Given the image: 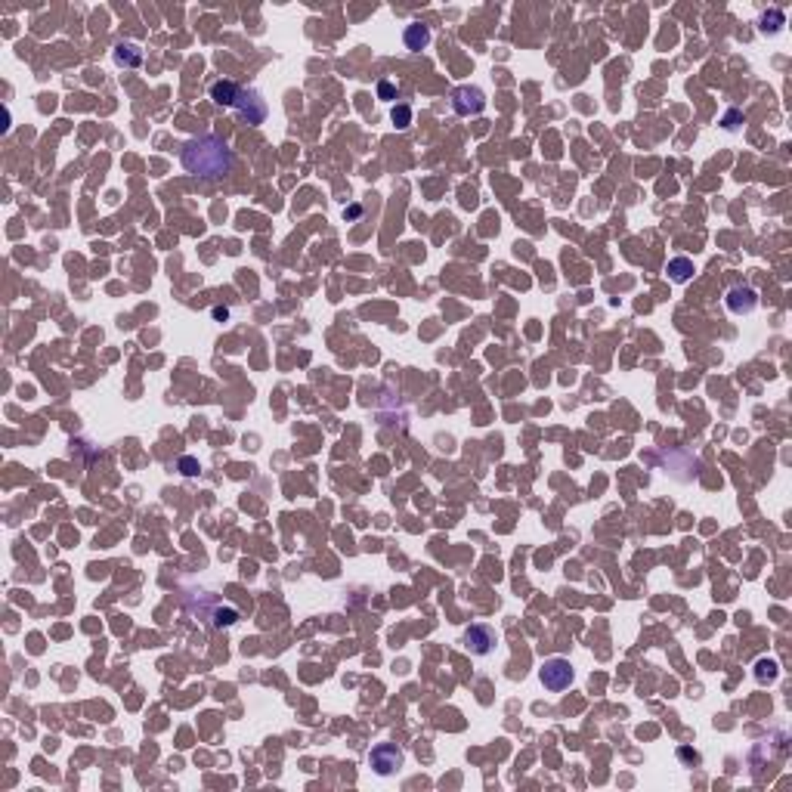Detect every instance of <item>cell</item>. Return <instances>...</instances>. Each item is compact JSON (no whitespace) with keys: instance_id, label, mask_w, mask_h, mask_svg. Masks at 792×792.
Here are the masks:
<instances>
[{"instance_id":"cell-2","label":"cell","mask_w":792,"mask_h":792,"mask_svg":"<svg viewBox=\"0 0 792 792\" xmlns=\"http://www.w3.org/2000/svg\"><path fill=\"white\" fill-rule=\"evenodd\" d=\"M539 678H542L545 690H567L569 684H573L576 672L573 666H569V659H561V656H554V659H545L542 662V672H539Z\"/></svg>"},{"instance_id":"cell-11","label":"cell","mask_w":792,"mask_h":792,"mask_svg":"<svg viewBox=\"0 0 792 792\" xmlns=\"http://www.w3.org/2000/svg\"><path fill=\"white\" fill-rule=\"evenodd\" d=\"M668 275H672V282H687L693 275V260H687V257H675V260H668Z\"/></svg>"},{"instance_id":"cell-6","label":"cell","mask_w":792,"mask_h":792,"mask_svg":"<svg viewBox=\"0 0 792 792\" xmlns=\"http://www.w3.org/2000/svg\"><path fill=\"white\" fill-rule=\"evenodd\" d=\"M495 644H499V635H495V629H489V625H471V629L464 631V647H468L474 656H489L495 650Z\"/></svg>"},{"instance_id":"cell-12","label":"cell","mask_w":792,"mask_h":792,"mask_svg":"<svg viewBox=\"0 0 792 792\" xmlns=\"http://www.w3.org/2000/svg\"><path fill=\"white\" fill-rule=\"evenodd\" d=\"M236 622H238V610H232V607H217V610H214V625H217V629L236 625Z\"/></svg>"},{"instance_id":"cell-15","label":"cell","mask_w":792,"mask_h":792,"mask_svg":"<svg viewBox=\"0 0 792 792\" xmlns=\"http://www.w3.org/2000/svg\"><path fill=\"white\" fill-rule=\"evenodd\" d=\"M758 681H773L777 678V662H771V659H765V662H758Z\"/></svg>"},{"instance_id":"cell-8","label":"cell","mask_w":792,"mask_h":792,"mask_svg":"<svg viewBox=\"0 0 792 792\" xmlns=\"http://www.w3.org/2000/svg\"><path fill=\"white\" fill-rule=\"evenodd\" d=\"M403 41H406V50L421 53L427 44H431V28L421 25V22H412V25L406 28V34H403Z\"/></svg>"},{"instance_id":"cell-16","label":"cell","mask_w":792,"mask_h":792,"mask_svg":"<svg viewBox=\"0 0 792 792\" xmlns=\"http://www.w3.org/2000/svg\"><path fill=\"white\" fill-rule=\"evenodd\" d=\"M378 96H381V100H396V87H393L390 81H381L378 84Z\"/></svg>"},{"instance_id":"cell-4","label":"cell","mask_w":792,"mask_h":792,"mask_svg":"<svg viewBox=\"0 0 792 792\" xmlns=\"http://www.w3.org/2000/svg\"><path fill=\"white\" fill-rule=\"evenodd\" d=\"M452 109H455V115H462V118L480 115L483 109H486V96H483V90H477V87H455L452 90Z\"/></svg>"},{"instance_id":"cell-17","label":"cell","mask_w":792,"mask_h":792,"mask_svg":"<svg viewBox=\"0 0 792 792\" xmlns=\"http://www.w3.org/2000/svg\"><path fill=\"white\" fill-rule=\"evenodd\" d=\"M180 468H183V474H186V477H192L195 471H199V464H195L192 458H183V462H180Z\"/></svg>"},{"instance_id":"cell-14","label":"cell","mask_w":792,"mask_h":792,"mask_svg":"<svg viewBox=\"0 0 792 792\" xmlns=\"http://www.w3.org/2000/svg\"><path fill=\"white\" fill-rule=\"evenodd\" d=\"M393 124H396V127H409V124H412V109H409V106H396V109H393Z\"/></svg>"},{"instance_id":"cell-19","label":"cell","mask_w":792,"mask_h":792,"mask_svg":"<svg viewBox=\"0 0 792 792\" xmlns=\"http://www.w3.org/2000/svg\"><path fill=\"white\" fill-rule=\"evenodd\" d=\"M214 316H217V319H226V316H229V310H223V306H217V310H214Z\"/></svg>"},{"instance_id":"cell-5","label":"cell","mask_w":792,"mask_h":792,"mask_svg":"<svg viewBox=\"0 0 792 792\" xmlns=\"http://www.w3.org/2000/svg\"><path fill=\"white\" fill-rule=\"evenodd\" d=\"M238 112V118L248 121V124H260L263 118H267V102L260 100V93L257 90H238V100L236 106H232Z\"/></svg>"},{"instance_id":"cell-3","label":"cell","mask_w":792,"mask_h":792,"mask_svg":"<svg viewBox=\"0 0 792 792\" xmlns=\"http://www.w3.org/2000/svg\"><path fill=\"white\" fill-rule=\"evenodd\" d=\"M368 761H372V767L381 777H390V773H396L403 767V749H396L393 743H381V746L372 749Z\"/></svg>"},{"instance_id":"cell-10","label":"cell","mask_w":792,"mask_h":792,"mask_svg":"<svg viewBox=\"0 0 792 792\" xmlns=\"http://www.w3.org/2000/svg\"><path fill=\"white\" fill-rule=\"evenodd\" d=\"M115 63H118L121 69H137V65L143 63V50H139L137 44H118L115 47Z\"/></svg>"},{"instance_id":"cell-7","label":"cell","mask_w":792,"mask_h":792,"mask_svg":"<svg viewBox=\"0 0 792 792\" xmlns=\"http://www.w3.org/2000/svg\"><path fill=\"white\" fill-rule=\"evenodd\" d=\"M755 306H758V294H755L752 288L740 285V288H730L727 291V310L736 313V316H740V313H752Z\"/></svg>"},{"instance_id":"cell-1","label":"cell","mask_w":792,"mask_h":792,"mask_svg":"<svg viewBox=\"0 0 792 792\" xmlns=\"http://www.w3.org/2000/svg\"><path fill=\"white\" fill-rule=\"evenodd\" d=\"M183 168L199 180H220L232 170V149L214 133L195 137L183 146Z\"/></svg>"},{"instance_id":"cell-18","label":"cell","mask_w":792,"mask_h":792,"mask_svg":"<svg viewBox=\"0 0 792 792\" xmlns=\"http://www.w3.org/2000/svg\"><path fill=\"white\" fill-rule=\"evenodd\" d=\"M736 121H740V112H730L727 118H724V127H727V131H734V127H736Z\"/></svg>"},{"instance_id":"cell-9","label":"cell","mask_w":792,"mask_h":792,"mask_svg":"<svg viewBox=\"0 0 792 792\" xmlns=\"http://www.w3.org/2000/svg\"><path fill=\"white\" fill-rule=\"evenodd\" d=\"M238 84H232V81H214L211 84V100L217 102V106H236V100H238Z\"/></svg>"},{"instance_id":"cell-13","label":"cell","mask_w":792,"mask_h":792,"mask_svg":"<svg viewBox=\"0 0 792 792\" xmlns=\"http://www.w3.org/2000/svg\"><path fill=\"white\" fill-rule=\"evenodd\" d=\"M783 25V13L780 10H771V13L761 16V32H777V28Z\"/></svg>"}]
</instances>
